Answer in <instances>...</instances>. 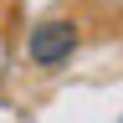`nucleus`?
I'll list each match as a JSON object with an SVG mask.
<instances>
[{
  "label": "nucleus",
  "instance_id": "1",
  "mask_svg": "<svg viewBox=\"0 0 123 123\" xmlns=\"http://www.w3.org/2000/svg\"><path fill=\"white\" fill-rule=\"evenodd\" d=\"M77 41H82L77 36V21H41L26 36V56L36 62V67H62V62H72Z\"/></svg>",
  "mask_w": 123,
  "mask_h": 123
}]
</instances>
